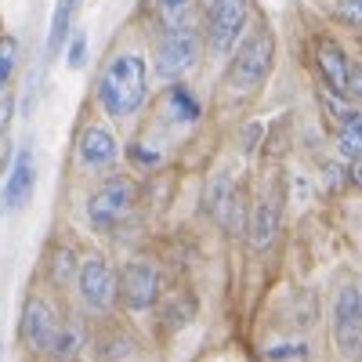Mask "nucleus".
<instances>
[{"label":"nucleus","instance_id":"dca6fc26","mask_svg":"<svg viewBox=\"0 0 362 362\" xmlns=\"http://www.w3.org/2000/svg\"><path fill=\"white\" fill-rule=\"evenodd\" d=\"M167 112H170L174 124H196L203 105H199V98L192 95L185 83H170V90H167Z\"/></svg>","mask_w":362,"mask_h":362},{"label":"nucleus","instance_id":"6ab92c4d","mask_svg":"<svg viewBox=\"0 0 362 362\" xmlns=\"http://www.w3.org/2000/svg\"><path fill=\"white\" fill-rule=\"evenodd\" d=\"M18 66V40L15 37H0V98L8 95V83Z\"/></svg>","mask_w":362,"mask_h":362},{"label":"nucleus","instance_id":"f257e3e1","mask_svg":"<svg viewBox=\"0 0 362 362\" xmlns=\"http://www.w3.org/2000/svg\"><path fill=\"white\" fill-rule=\"evenodd\" d=\"M148 102V62L138 51L112 54L98 76V105L112 119H127Z\"/></svg>","mask_w":362,"mask_h":362},{"label":"nucleus","instance_id":"f03ea898","mask_svg":"<svg viewBox=\"0 0 362 362\" xmlns=\"http://www.w3.org/2000/svg\"><path fill=\"white\" fill-rule=\"evenodd\" d=\"M272 66H276V37H272L268 25H257L254 33L243 37V44L232 51L225 83L235 95H250V90H257L268 80Z\"/></svg>","mask_w":362,"mask_h":362},{"label":"nucleus","instance_id":"9d476101","mask_svg":"<svg viewBox=\"0 0 362 362\" xmlns=\"http://www.w3.org/2000/svg\"><path fill=\"white\" fill-rule=\"evenodd\" d=\"M58 329H62V322H58L54 308L47 305L44 297H29L25 305H22V326H18V334H22V341H25L29 351H51Z\"/></svg>","mask_w":362,"mask_h":362},{"label":"nucleus","instance_id":"4be33fe9","mask_svg":"<svg viewBox=\"0 0 362 362\" xmlns=\"http://www.w3.org/2000/svg\"><path fill=\"white\" fill-rule=\"evenodd\" d=\"M334 18L351 25V29H362V0H334Z\"/></svg>","mask_w":362,"mask_h":362},{"label":"nucleus","instance_id":"a211bd4d","mask_svg":"<svg viewBox=\"0 0 362 362\" xmlns=\"http://www.w3.org/2000/svg\"><path fill=\"white\" fill-rule=\"evenodd\" d=\"M134 348H131V337L119 334V329H112V334H102L98 344H95V355L102 362H116V358H127Z\"/></svg>","mask_w":362,"mask_h":362},{"label":"nucleus","instance_id":"f8f14e48","mask_svg":"<svg viewBox=\"0 0 362 362\" xmlns=\"http://www.w3.org/2000/svg\"><path fill=\"white\" fill-rule=\"evenodd\" d=\"M315 69L322 76V87L337 90V95H348V76H351V58L344 54V47L337 40L322 37L315 44Z\"/></svg>","mask_w":362,"mask_h":362},{"label":"nucleus","instance_id":"cd10ccee","mask_svg":"<svg viewBox=\"0 0 362 362\" xmlns=\"http://www.w3.org/2000/svg\"><path fill=\"white\" fill-rule=\"evenodd\" d=\"M358 290H362V286H358Z\"/></svg>","mask_w":362,"mask_h":362},{"label":"nucleus","instance_id":"f3484780","mask_svg":"<svg viewBox=\"0 0 362 362\" xmlns=\"http://www.w3.org/2000/svg\"><path fill=\"white\" fill-rule=\"evenodd\" d=\"M80 348H83V329H80V322H62L51 355H54L58 362H73V358L80 355Z\"/></svg>","mask_w":362,"mask_h":362},{"label":"nucleus","instance_id":"bb28decb","mask_svg":"<svg viewBox=\"0 0 362 362\" xmlns=\"http://www.w3.org/2000/svg\"><path fill=\"white\" fill-rule=\"evenodd\" d=\"M358 51H362V44H358Z\"/></svg>","mask_w":362,"mask_h":362},{"label":"nucleus","instance_id":"393cba45","mask_svg":"<svg viewBox=\"0 0 362 362\" xmlns=\"http://www.w3.org/2000/svg\"><path fill=\"white\" fill-rule=\"evenodd\" d=\"M11 116H15V98H11V95H4V98H0V141H4V134H8Z\"/></svg>","mask_w":362,"mask_h":362},{"label":"nucleus","instance_id":"aec40b11","mask_svg":"<svg viewBox=\"0 0 362 362\" xmlns=\"http://www.w3.org/2000/svg\"><path fill=\"white\" fill-rule=\"evenodd\" d=\"M337 145L344 156H362V112H355L348 124H341V134H337Z\"/></svg>","mask_w":362,"mask_h":362},{"label":"nucleus","instance_id":"2eb2a0df","mask_svg":"<svg viewBox=\"0 0 362 362\" xmlns=\"http://www.w3.org/2000/svg\"><path fill=\"white\" fill-rule=\"evenodd\" d=\"M196 8H199V0H153V15H156L160 33L196 25Z\"/></svg>","mask_w":362,"mask_h":362},{"label":"nucleus","instance_id":"1a4fd4ad","mask_svg":"<svg viewBox=\"0 0 362 362\" xmlns=\"http://www.w3.org/2000/svg\"><path fill=\"white\" fill-rule=\"evenodd\" d=\"M334 337L344 355L362 351V290L358 286H341L334 300Z\"/></svg>","mask_w":362,"mask_h":362},{"label":"nucleus","instance_id":"9b49d317","mask_svg":"<svg viewBox=\"0 0 362 362\" xmlns=\"http://www.w3.org/2000/svg\"><path fill=\"white\" fill-rule=\"evenodd\" d=\"M76 156L87 170H109L119 160V141L105 124H87L76 138Z\"/></svg>","mask_w":362,"mask_h":362},{"label":"nucleus","instance_id":"4468645a","mask_svg":"<svg viewBox=\"0 0 362 362\" xmlns=\"http://www.w3.org/2000/svg\"><path fill=\"white\" fill-rule=\"evenodd\" d=\"M83 0H54V15H51V29H47V58H54L69 44V37L76 33V15H80Z\"/></svg>","mask_w":362,"mask_h":362},{"label":"nucleus","instance_id":"39448f33","mask_svg":"<svg viewBox=\"0 0 362 362\" xmlns=\"http://www.w3.org/2000/svg\"><path fill=\"white\" fill-rule=\"evenodd\" d=\"M203 44H206V37L199 33L196 25L160 33V47H156V76L167 80V83L185 80V76L199 66Z\"/></svg>","mask_w":362,"mask_h":362},{"label":"nucleus","instance_id":"5701e85b","mask_svg":"<svg viewBox=\"0 0 362 362\" xmlns=\"http://www.w3.org/2000/svg\"><path fill=\"white\" fill-rule=\"evenodd\" d=\"M83 62H87V33L76 29V33L69 37V47H66V66L69 69H83Z\"/></svg>","mask_w":362,"mask_h":362},{"label":"nucleus","instance_id":"412c9836","mask_svg":"<svg viewBox=\"0 0 362 362\" xmlns=\"http://www.w3.org/2000/svg\"><path fill=\"white\" fill-rule=\"evenodd\" d=\"M80 276V268H76V254L69 250V247H58L54 250V257H51V279L58 283V286H66L69 279H76Z\"/></svg>","mask_w":362,"mask_h":362},{"label":"nucleus","instance_id":"20e7f679","mask_svg":"<svg viewBox=\"0 0 362 362\" xmlns=\"http://www.w3.org/2000/svg\"><path fill=\"white\" fill-rule=\"evenodd\" d=\"M250 0H206L203 11V37L214 54H232L243 44V33L250 25Z\"/></svg>","mask_w":362,"mask_h":362},{"label":"nucleus","instance_id":"ddd939ff","mask_svg":"<svg viewBox=\"0 0 362 362\" xmlns=\"http://www.w3.org/2000/svg\"><path fill=\"white\" fill-rule=\"evenodd\" d=\"M279 221H283V203L276 192H264L254 206V214H250V225H247V235H250V243L254 250H268L272 247V239L279 235Z\"/></svg>","mask_w":362,"mask_h":362},{"label":"nucleus","instance_id":"0eeeda50","mask_svg":"<svg viewBox=\"0 0 362 362\" xmlns=\"http://www.w3.org/2000/svg\"><path fill=\"white\" fill-rule=\"evenodd\" d=\"M33 189H37V160H33V148L22 145L15 160H11V170L4 177V189H0V214H18V210L33 199Z\"/></svg>","mask_w":362,"mask_h":362},{"label":"nucleus","instance_id":"7ed1b4c3","mask_svg":"<svg viewBox=\"0 0 362 362\" xmlns=\"http://www.w3.org/2000/svg\"><path fill=\"white\" fill-rule=\"evenodd\" d=\"M134 203H138V185L127 174H112L87 196L83 210H87V221L95 232H112L134 214Z\"/></svg>","mask_w":362,"mask_h":362},{"label":"nucleus","instance_id":"b1692460","mask_svg":"<svg viewBox=\"0 0 362 362\" xmlns=\"http://www.w3.org/2000/svg\"><path fill=\"white\" fill-rule=\"evenodd\" d=\"M348 98L362 105V62H351V76H348Z\"/></svg>","mask_w":362,"mask_h":362},{"label":"nucleus","instance_id":"423d86ee","mask_svg":"<svg viewBox=\"0 0 362 362\" xmlns=\"http://www.w3.org/2000/svg\"><path fill=\"white\" fill-rule=\"evenodd\" d=\"M76 286H80V297L90 312H109L112 300L119 297V272H112L105 254H90L80 264Z\"/></svg>","mask_w":362,"mask_h":362},{"label":"nucleus","instance_id":"6e6552de","mask_svg":"<svg viewBox=\"0 0 362 362\" xmlns=\"http://www.w3.org/2000/svg\"><path fill=\"white\" fill-rule=\"evenodd\" d=\"M119 300L131 312H148L160 300V272L145 261H127L119 268Z\"/></svg>","mask_w":362,"mask_h":362},{"label":"nucleus","instance_id":"a878e982","mask_svg":"<svg viewBox=\"0 0 362 362\" xmlns=\"http://www.w3.org/2000/svg\"><path fill=\"white\" fill-rule=\"evenodd\" d=\"M348 181L362 192V156H355V160H351V167H348Z\"/></svg>","mask_w":362,"mask_h":362}]
</instances>
